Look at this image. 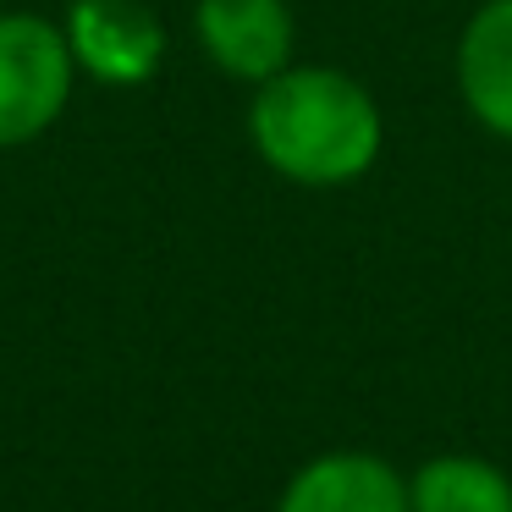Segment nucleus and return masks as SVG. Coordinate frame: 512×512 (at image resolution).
Here are the masks:
<instances>
[{
	"mask_svg": "<svg viewBox=\"0 0 512 512\" xmlns=\"http://www.w3.org/2000/svg\"><path fill=\"white\" fill-rule=\"evenodd\" d=\"M248 138L276 177L298 188H347L380 160L386 122L358 78L336 67H287L259 83Z\"/></svg>",
	"mask_w": 512,
	"mask_h": 512,
	"instance_id": "1",
	"label": "nucleus"
},
{
	"mask_svg": "<svg viewBox=\"0 0 512 512\" xmlns=\"http://www.w3.org/2000/svg\"><path fill=\"white\" fill-rule=\"evenodd\" d=\"M72 72L78 61L67 28L28 12L0 17V149L28 144L56 122L72 94Z\"/></svg>",
	"mask_w": 512,
	"mask_h": 512,
	"instance_id": "2",
	"label": "nucleus"
},
{
	"mask_svg": "<svg viewBox=\"0 0 512 512\" xmlns=\"http://www.w3.org/2000/svg\"><path fill=\"white\" fill-rule=\"evenodd\" d=\"M67 45L89 78L133 89L155 78L166 61V28L144 0H72Z\"/></svg>",
	"mask_w": 512,
	"mask_h": 512,
	"instance_id": "3",
	"label": "nucleus"
},
{
	"mask_svg": "<svg viewBox=\"0 0 512 512\" xmlns=\"http://www.w3.org/2000/svg\"><path fill=\"white\" fill-rule=\"evenodd\" d=\"M193 28L204 56L243 83H270L292 61L287 0H199Z\"/></svg>",
	"mask_w": 512,
	"mask_h": 512,
	"instance_id": "4",
	"label": "nucleus"
},
{
	"mask_svg": "<svg viewBox=\"0 0 512 512\" xmlns=\"http://www.w3.org/2000/svg\"><path fill=\"white\" fill-rule=\"evenodd\" d=\"M276 512H408V474L380 452L336 446L287 479Z\"/></svg>",
	"mask_w": 512,
	"mask_h": 512,
	"instance_id": "5",
	"label": "nucleus"
},
{
	"mask_svg": "<svg viewBox=\"0 0 512 512\" xmlns=\"http://www.w3.org/2000/svg\"><path fill=\"white\" fill-rule=\"evenodd\" d=\"M457 89L474 122L512 138V0H485L457 39Z\"/></svg>",
	"mask_w": 512,
	"mask_h": 512,
	"instance_id": "6",
	"label": "nucleus"
},
{
	"mask_svg": "<svg viewBox=\"0 0 512 512\" xmlns=\"http://www.w3.org/2000/svg\"><path fill=\"white\" fill-rule=\"evenodd\" d=\"M408 512H512V474L479 452H435L408 474Z\"/></svg>",
	"mask_w": 512,
	"mask_h": 512,
	"instance_id": "7",
	"label": "nucleus"
}]
</instances>
